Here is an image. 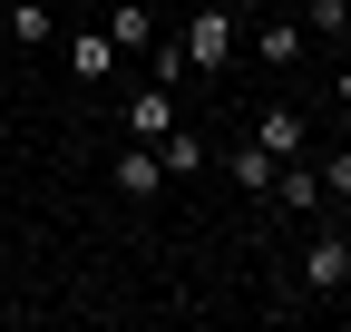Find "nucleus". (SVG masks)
I'll return each mask as SVG.
<instances>
[{
	"instance_id": "12",
	"label": "nucleus",
	"mask_w": 351,
	"mask_h": 332,
	"mask_svg": "<svg viewBox=\"0 0 351 332\" xmlns=\"http://www.w3.org/2000/svg\"><path fill=\"white\" fill-rule=\"evenodd\" d=\"M156 156H166V176H195V166H205L215 147H205L195 128H166V137H156Z\"/></svg>"
},
{
	"instance_id": "9",
	"label": "nucleus",
	"mask_w": 351,
	"mask_h": 332,
	"mask_svg": "<svg viewBox=\"0 0 351 332\" xmlns=\"http://www.w3.org/2000/svg\"><path fill=\"white\" fill-rule=\"evenodd\" d=\"M274 166H283V156H274V147H254V137H244V147H225V176H234V186H254V195L274 186Z\"/></svg>"
},
{
	"instance_id": "8",
	"label": "nucleus",
	"mask_w": 351,
	"mask_h": 332,
	"mask_svg": "<svg viewBox=\"0 0 351 332\" xmlns=\"http://www.w3.org/2000/svg\"><path fill=\"white\" fill-rule=\"evenodd\" d=\"M108 69H117V39L108 29H78L69 39V78H108Z\"/></svg>"
},
{
	"instance_id": "2",
	"label": "nucleus",
	"mask_w": 351,
	"mask_h": 332,
	"mask_svg": "<svg viewBox=\"0 0 351 332\" xmlns=\"http://www.w3.org/2000/svg\"><path fill=\"white\" fill-rule=\"evenodd\" d=\"M186 59H195V69H225V59H234V10H225V0L186 20Z\"/></svg>"
},
{
	"instance_id": "5",
	"label": "nucleus",
	"mask_w": 351,
	"mask_h": 332,
	"mask_svg": "<svg viewBox=\"0 0 351 332\" xmlns=\"http://www.w3.org/2000/svg\"><path fill=\"white\" fill-rule=\"evenodd\" d=\"M254 147H274V156H302V147H313L302 108H263V117H254Z\"/></svg>"
},
{
	"instance_id": "18",
	"label": "nucleus",
	"mask_w": 351,
	"mask_h": 332,
	"mask_svg": "<svg viewBox=\"0 0 351 332\" xmlns=\"http://www.w3.org/2000/svg\"><path fill=\"white\" fill-rule=\"evenodd\" d=\"M0 10H10V0H0Z\"/></svg>"
},
{
	"instance_id": "17",
	"label": "nucleus",
	"mask_w": 351,
	"mask_h": 332,
	"mask_svg": "<svg viewBox=\"0 0 351 332\" xmlns=\"http://www.w3.org/2000/svg\"><path fill=\"white\" fill-rule=\"evenodd\" d=\"M225 10H263V0H225Z\"/></svg>"
},
{
	"instance_id": "11",
	"label": "nucleus",
	"mask_w": 351,
	"mask_h": 332,
	"mask_svg": "<svg viewBox=\"0 0 351 332\" xmlns=\"http://www.w3.org/2000/svg\"><path fill=\"white\" fill-rule=\"evenodd\" d=\"M254 59H263V69H293V59H302V29H293V20H263V29H254Z\"/></svg>"
},
{
	"instance_id": "13",
	"label": "nucleus",
	"mask_w": 351,
	"mask_h": 332,
	"mask_svg": "<svg viewBox=\"0 0 351 332\" xmlns=\"http://www.w3.org/2000/svg\"><path fill=\"white\" fill-rule=\"evenodd\" d=\"M147 78H166V88H176V78H195V59H186V39H147Z\"/></svg>"
},
{
	"instance_id": "1",
	"label": "nucleus",
	"mask_w": 351,
	"mask_h": 332,
	"mask_svg": "<svg viewBox=\"0 0 351 332\" xmlns=\"http://www.w3.org/2000/svg\"><path fill=\"white\" fill-rule=\"evenodd\" d=\"M341 283H351V235L322 225L313 244H302V294H341Z\"/></svg>"
},
{
	"instance_id": "7",
	"label": "nucleus",
	"mask_w": 351,
	"mask_h": 332,
	"mask_svg": "<svg viewBox=\"0 0 351 332\" xmlns=\"http://www.w3.org/2000/svg\"><path fill=\"white\" fill-rule=\"evenodd\" d=\"M0 29L20 39V49H49V29H59V20H49V0H10V10H0Z\"/></svg>"
},
{
	"instance_id": "6",
	"label": "nucleus",
	"mask_w": 351,
	"mask_h": 332,
	"mask_svg": "<svg viewBox=\"0 0 351 332\" xmlns=\"http://www.w3.org/2000/svg\"><path fill=\"white\" fill-rule=\"evenodd\" d=\"M117 186H127V195H156V186H166V156H156L147 137H127V147H117Z\"/></svg>"
},
{
	"instance_id": "4",
	"label": "nucleus",
	"mask_w": 351,
	"mask_h": 332,
	"mask_svg": "<svg viewBox=\"0 0 351 332\" xmlns=\"http://www.w3.org/2000/svg\"><path fill=\"white\" fill-rule=\"evenodd\" d=\"M166 128H176V88H166V78H147V88L127 98V137H147V147H156Z\"/></svg>"
},
{
	"instance_id": "15",
	"label": "nucleus",
	"mask_w": 351,
	"mask_h": 332,
	"mask_svg": "<svg viewBox=\"0 0 351 332\" xmlns=\"http://www.w3.org/2000/svg\"><path fill=\"white\" fill-rule=\"evenodd\" d=\"M322 195H351V147H341V156H322Z\"/></svg>"
},
{
	"instance_id": "16",
	"label": "nucleus",
	"mask_w": 351,
	"mask_h": 332,
	"mask_svg": "<svg viewBox=\"0 0 351 332\" xmlns=\"http://www.w3.org/2000/svg\"><path fill=\"white\" fill-rule=\"evenodd\" d=\"M332 98H341V108H351V69H341V78H332Z\"/></svg>"
},
{
	"instance_id": "10",
	"label": "nucleus",
	"mask_w": 351,
	"mask_h": 332,
	"mask_svg": "<svg viewBox=\"0 0 351 332\" xmlns=\"http://www.w3.org/2000/svg\"><path fill=\"white\" fill-rule=\"evenodd\" d=\"M108 39H117V49H137V59H147V39H156L147 0H117V10H108Z\"/></svg>"
},
{
	"instance_id": "3",
	"label": "nucleus",
	"mask_w": 351,
	"mask_h": 332,
	"mask_svg": "<svg viewBox=\"0 0 351 332\" xmlns=\"http://www.w3.org/2000/svg\"><path fill=\"white\" fill-rule=\"evenodd\" d=\"M274 195H283V215H322V205H332L322 195V166H302V156L274 166Z\"/></svg>"
},
{
	"instance_id": "14",
	"label": "nucleus",
	"mask_w": 351,
	"mask_h": 332,
	"mask_svg": "<svg viewBox=\"0 0 351 332\" xmlns=\"http://www.w3.org/2000/svg\"><path fill=\"white\" fill-rule=\"evenodd\" d=\"M302 29H322V39H341V29H351V0H313V10H302Z\"/></svg>"
}]
</instances>
